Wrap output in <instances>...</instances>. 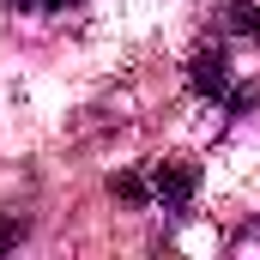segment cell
I'll list each match as a JSON object with an SVG mask.
<instances>
[{
  "label": "cell",
  "instance_id": "cell-3",
  "mask_svg": "<svg viewBox=\"0 0 260 260\" xmlns=\"http://www.w3.org/2000/svg\"><path fill=\"white\" fill-rule=\"evenodd\" d=\"M12 6H30V12H55V6H73V0H12Z\"/></svg>",
  "mask_w": 260,
  "mask_h": 260
},
{
  "label": "cell",
  "instance_id": "cell-1",
  "mask_svg": "<svg viewBox=\"0 0 260 260\" xmlns=\"http://www.w3.org/2000/svg\"><path fill=\"white\" fill-rule=\"evenodd\" d=\"M200 97H212L230 115H260V6H230L212 18L206 43L188 67Z\"/></svg>",
  "mask_w": 260,
  "mask_h": 260
},
{
  "label": "cell",
  "instance_id": "cell-2",
  "mask_svg": "<svg viewBox=\"0 0 260 260\" xmlns=\"http://www.w3.org/2000/svg\"><path fill=\"white\" fill-rule=\"evenodd\" d=\"M115 200H127V206H151V212H188V200L200 188V164L194 157H151V164H139L133 176H115L109 182Z\"/></svg>",
  "mask_w": 260,
  "mask_h": 260
},
{
  "label": "cell",
  "instance_id": "cell-4",
  "mask_svg": "<svg viewBox=\"0 0 260 260\" xmlns=\"http://www.w3.org/2000/svg\"><path fill=\"white\" fill-rule=\"evenodd\" d=\"M6 242H12V224H0V248H6Z\"/></svg>",
  "mask_w": 260,
  "mask_h": 260
}]
</instances>
